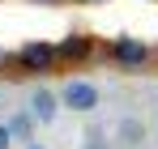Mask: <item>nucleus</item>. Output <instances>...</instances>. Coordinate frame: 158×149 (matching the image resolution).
Instances as JSON below:
<instances>
[{
	"label": "nucleus",
	"mask_w": 158,
	"mask_h": 149,
	"mask_svg": "<svg viewBox=\"0 0 158 149\" xmlns=\"http://www.w3.org/2000/svg\"><path fill=\"white\" fill-rule=\"evenodd\" d=\"M90 47H94V43H90L85 34H69V38L56 47V55H64V60H85V55H90Z\"/></svg>",
	"instance_id": "nucleus-6"
},
{
	"label": "nucleus",
	"mask_w": 158,
	"mask_h": 149,
	"mask_svg": "<svg viewBox=\"0 0 158 149\" xmlns=\"http://www.w3.org/2000/svg\"><path fill=\"white\" fill-rule=\"evenodd\" d=\"M4 124H9V132H13V141H34V119H30L26 111H22V115H9Z\"/></svg>",
	"instance_id": "nucleus-7"
},
{
	"label": "nucleus",
	"mask_w": 158,
	"mask_h": 149,
	"mask_svg": "<svg viewBox=\"0 0 158 149\" xmlns=\"http://www.w3.org/2000/svg\"><path fill=\"white\" fill-rule=\"evenodd\" d=\"M77 4H90V0H77Z\"/></svg>",
	"instance_id": "nucleus-13"
},
{
	"label": "nucleus",
	"mask_w": 158,
	"mask_h": 149,
	"mask_svg": "<svg viewBox=\"0 0 158 149\" xmlns=\"http://www.w3.org/2000/svg\"><path fill=\"white\" fill-rule=\"evenodd\" d=\"M26 149H47V145H39V141H26Z\"/></svg>",
	"instance_id": "nucleus-11"
},
{
	"label": "nucleus",
	"mask_w": 158,
	"mask_h": 149,
	"mask_svg": "<svg viewBox=\"0 0 158 149\" xmlns=\"http://www.w3.org/2000/svg\"><path fill=\"white\" fill-rule=\"evenodd\" d=\"M39 4H56V0H39Z\"/></svg>",
	"instance_id": "nucleus-12"
},
{
	"label": "nucleus",
	"mask_w": 158,
	"mask_h": 149,
	"mask_svg": "<svg viewBox=\"0 0 158 149\" xmlns=\"http://www.w3.org/2000/svg\"><path fill=\"white\" fill-rule=\"evenodd\" d=\"M56 98L64 102L69 111H77V115H90V111H98L103 90H98L94 81H81V77H73V81H64V90H60Z\"/></svg>",
	"instance_id": "nucleus-1"
},
{
	"label": "nucleus",
	"mask_w": 158,
	"mask_h": 149,
	"mask_svg": "<svg viewBox=\"0 0 158 149\" xmlns=\"http://www.w3.org/2000/svg\"><path fill=\"white\" fill-rule=\"evenodd\" d=\"M4 64H9V51H4V47H0V68H4Z\"/></svg>",
	"instance_id": "nucleus-10"
},
{
	"label": "nucleus",
	"mask_w": 158,
	"mask_h": 149,
	"mask_svg": "<svg viewBox=\"0 0 158 149\" xmlns=\"http://www.w3.org/2000/svg\"><path fill=\"white\" fill-rule=\"evenodd\" d=\"M13 145V132H9V124H0V149H9Z\"/></svg>",
	"instance_id": "nucleus-8"
},
{
	"label": "nucleus",
	"mask_w": 158,
	"mask_h": 149,
	"mask_svg": "<svg viewBox=\"0 0 158 149\" xmlns=\"http://www.w3.org/2000/svg\"><path fill=\"white\" fill-rule=\"evenodd\" d=\"M111 149H141L145 145V119L141 115H120L115 128H111Z\"/></svg>",
	"instance_id": "nucleus-3"
},
{
	"label": "nucleus",
	"mask_w": 158,
	"mask_h": 149,
	"mask_svg": "<svg viewBox=\"0 0 158 149\" xmlns=\"http://www.w3.org/2000/svg\"><path fill=\"white\" fill-rule=\"evenodd\" d=\"M56 60H60V55H56L52 43H26V47L17 51V68H22V73H52Z\"/></svg>",
	"instance_id": "nucleus-2"
},
{
	"label": "nucleus",
	"mask_w": 158,
	"mask_h": 149,
	"mask_svg": "<svg viewBox=\"0 0 158 149\" xmlns=\"http://www.w3.org/2000/svg\"><path fill=\"white\" fill-rule=\"evenodd\" d=\"M85 149H111L107 141H98V132H90V141H85Z\"/></svg>",
	"instance_id": "nucleus-9"
},
{
	"label": "nucleus",
	"mask_w": 158,
	"mask_h": 149,
	"mask_svg": "<svg viewBox=\"0 0 158 149\" xmlns=\"http://www.w3.org/2000/svg\"><path fill=\"white\" fill-rule=\"evenodd\" d=\"M26 115L34 119V124H52L56 115H60V98H56L52 90H30V98H26Z\"/></svg>",
	"instance_id": "nucleus-4"
},
{
	"label": "nucleus",
	"mask_w": 158,
	"mask_h": 149,
	"mask_svg": "<svg viewBox=\"0 0 158 149\" xmlns=\"http://www.w3.org/2000/svg\"><path fill=\"white\" fill-rule=\"evenodd\" d=\"M111 60H115V64H124V68H141V64L150 60V47H145L141 38H128V34H124V38H115V43H111Z\"/></svg>",
	"instance_id": "nucleus-5"
}]
</instances>
